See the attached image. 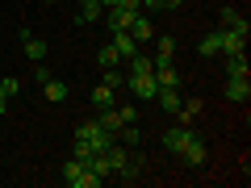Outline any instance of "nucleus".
<instances>
[{
	"label": "nucleus",
	"instance_id": "obj_15",
	"mask_svg": "<svg viewBox=\"0 0 251 188\" xmlns=\"http://www.w3.org/2000/svg\"><path fill=\"white\" fill-rule=\"evenodd\" d=\"M21 46H25V54H29L34 63H42V59H46V42H42V38H34L29 29H21Z\"/></svg>",
	"mask_w": 251,
	"mask_h": 188
},
{
	"label": "nucleus",
	"instance_id": "obj_24",
	"mask_svg": "<svg viewBox=\"0 0 251 188\" xmlns=\"http://www.w3.org/2000/svg\"><path fill=\"white\" fill-rule=\"evenodd\" d=\"M155 100H159V109H168V113H176V109H180V92L176 88H159V92H155Z\"/></svg>",
	"mask_w": 251,
	"mask_h": 188
},
{
	"label": "nucleus",
	"instance_id": "obj_6",
	"mask_svg": "<svg viewBox=\"0 0 251 188\" xmlns=\"http://www.w3.org/2000/svg\"><path fill=\"white\" fill-rule=\"evenodd\" d=\"M247 96H251V80H247V75H230V80H226V100L247 105Z\"/></svg>",
	"mask_w": 251,
	"mask_h": 188
},
{
	"label": "nucleus",
	"instance_id": "obj_22",
	"mask_svg": "<svg viewBox=\"0 0 251 188\" xmlns=\"http://www.w3.org/2000/svg\"><path fill=\"white\" fill-rule=\"evenodd\" d=\"M97 63H100V71H109V67H122V54H117V46L113 42H109V46H100V50H97Z\"/></svg>",
	"mask_w": 251,
	"mask_h": 188
},
{
	"label": "nucleus",
	"instance_id": "obj_26",
	"mask_svg": "<svg viewBox=\"0 0 251 188\" xmlns=\"http://www.w3.org/2000/svg\"><path fill=\"white\" fill-rule=\"evenodd\" d=\"M0 92H4V96H17V92H21V80H17V75H4V80H0Z\"/></svg>",
	"mask_w": 251,
	"mask_h": 188
},
{
	"label": "nucleus",
	"instance_id": "obj_17",
	"mask_svg": "<svg viewBox=\"0 0 251 188\" xmlns=\"http://www.w3.org/2000/svg\"><path fill=\"white\" fill-rule=\"evenodd\" d=\"M113 46H117V54H122V59L138 54V42L130 38V29H113Z\"/></svg>",
	"mask_w": 251,
	"mask_h": 188
},
{
	"label": "nucleus",
	"instance_id": "obj_10",
	"mask_svg": "<svg viewBox=\"0 0 251 188\" xmlns=\"http://www.w3.org/2000/svg\"><path fill=\"white\" fill-rule=\"evenodd\" d=\"M126 159H130V151H126V142H113V146L105 151V163H109V171H113V176H122Z\"/></svg>",
	"mask_w": 251,
	"mask_h": 188
},
{
	"label": "nucleus",
	"instance_id": "obj_28",
	"mask_svg": "<svg viewBox=\"0 0 251 188\" xmlns=\"http://www.w3.org/2000/svg\"><path fill=\"white\" fill-rule=\"evenodd\" d=\"M117 113H122V121H138V109H130V105H117Z\"/></svg>",
	"mask_w": 251,
	"mask_h": 188
},
{
	"label": "nucleus",
	"instance_id": "obj_13",
	"mask_svg": "<svg viewBox=\"0 0 251 188\" xmlns=\"http://www.w3.org/2000/svg\"><path fill=\"white\" fill-rule=\"evenodd\" d=\"M130 38H134L138 46H143V42H151V38H155V25H151L147 17H143V13H138V17L130 21Z\"/></svg>",
	"mask_w": 251,
	"mask_h": 188
},
{
	"label": "nucleus",
	"instance_id": "obj_8",
	"mask_svg": "<svg viewBox=\"0 0 251 188\" xmlns=\"http://www.w3.org/2000/svg\"><path fill=\"white\" fill-rule=\"evenodd\" d=\"M197 54H201V59H214V54H222V25L209 29V34L197 42Z\"/></svg>",
	"mask_w": 251,
	"mask_h": 188
},
{
	"label": "nucleus",
	"instance_id": "obj_5",
	"mask_svg": "<svg viewBox=\"0 0 251 188\" xmlns=\"http://www.w3.org/2000/svg\"><path fill=\"white\" fill-rule=\"evenodd\" d=\"M42 96L50 100V105H63V100L72 96V88H67V80H59V75H46L42 80Z\"/></svg>",
	"mask_w": 251,
	"mask_h": 188
},
{
	"label": "nucleus",
	"instance_id": "obj_29",
	"mask_svg": "<svg viewBox=\"0 0 251 188\" xmlns=\"http://www.w3.org/2000/svg\"><path fill=\"white\" fill-rule=\"evenodd\" d=\"M88 155H92V151H88V142H80V138H75V159L88 163Z\"/></svg>",
	"mask_w": 251,
	"mask_h": 188
},
{
	"label": "nucleus",
	"instance_id": "obj_16",
	"mask_svg": "<svg viewBox=\"0 0 251 188\" xmlns=\"http://www.w3.org/2000/svg\"><path fill=\"white\" fill-rule=\"evenodd\" d=\"M138 13H130V9H122V4H113V9H109V34H113V29H130V21H134Z\"/></svg>",
	"mask_w": 251,
	"mask_h": 188
},
{
	"label": "nucleus",
	"instance_id": "obj_1",
	"mask_svg": "<svg viewBox=\"0 0 251 188\" xmlns=\"http://www.w3.org/2000/svg\"><path fill=\"white\" fill-rule=\"evenodd\" d=\"M63 184H67V188H100L105 180H100L84 159H75V155H72V159L63 163Z\"/></svg>",
	"mask_w": 251,
	"mask_h": 188
},
{
	"label": "nucleus",
	"instance_id": "obj_18",
	"mask_svg": "<svg viewBox=\"0 0 251 188\" xmlns=\"http://www.w3.org/2000/svg\"><path fill=\"white\" fill-rule=\"evenodd\" d=\"M92 105H97V109H109V105H117V88H109V84L100 80L97 88H92Z\"/></svg>",
	"mask_w": 251,
	"mask_h": 188
},
{
	"label": "nucleus",
	"instance_id": "obj_3",
	"mask_svg": "<svg viewBox=\"0 0 251 188\" xmlns=\"http://www.w3.org/2000/svg\"><path fill=\"white\" fill-rule=\"evenodd\" d=\"M180 159H184L188 167H201V163H209V142H205L201 134H193V138H188V146L180 151Z\"/></svg>",
	"mask_w": 251,
	"mask_h": 188
},
{
	"label": "nucleus",
	"instance_id": "obj_4",
	"mask_svg": "<svg viewBox=\"0 0 251 188\" xmlns=\"http://www.w3.org/2000/svg\"><path fill=\"white\" fill-rule=\"evenodd\" d=\"M126 88L134 92L138 100H155V92H159V84H155V71H151V75H126Z\"/></svg>",
	"mask_w": 251,
	"mask_h": 188
},
{
	"label": "nucleus",
	"instance_id": "obj_12",
	"mask_svg": "<svg viewBox=\"0 0 251 188\" xmlns=\"http://www.w3.org/2000/svg\"><path fill=\"white\" fill-rule=\"evenodd\" d=\"M222 54H247V38L222 25Z\"/></svg>",
	"mask_w": 251,
	"mask_h": 188
},
{
	"label": "nucleus",
	"instance_id": "obj_14",
	"mask_svg": "<svg viewBox=\"0 0 251 188\" xmlns=\"http://www.w3.org/2000/svg\"><path fill=\"white\" fill-rule=\"evenodd\" d=\"M97 125H100V130H109V134H117V130H122V113H117V105H109V109H100V113H97Z\"/></svg>",
	"mask_w": 251,
	"mask_h": 188
},
{
	"label": "nucleus",
	"instance_id": "obj_20",
	"mask_svg": "<svg viewBox=\"0 0 251 188\" xmlns=\"http://www.w3.org/2000/svg\"><path fill=\"white\" fill-rule=\"evenodd\" d=\"M222 67H226V75H251L247 54H222Z\"/></svg>",
	"mask_w": 251,
	"mask_h": 188
},
{
	"label": "nucleus",
	"instance_id": "obj_31",
	"mask_svg": "<svg viewBox=\"0 0 251 188\" xmlns=\"http://www.w3.org/2000/svg\"><path fill=\"white\" fill-rule=\"evenodd\" d=\"M163 4H168V9H180V4H184V0H163Z\"/></svg>",
	"mask_w": 251,
	"mask_h": 188
},
{
	"label": "nucleus",
	"instance_id": "obj_21",
	"mask_svg": "<svg viewBox=\"0 0 251 188\" xmlns=\"http://www.w3.org/2000/svg\"><path fill=\"white\" fill-rule=\"evenodd\" d=\"M201 109H205L201 100H180V109H176V121H180V125L197 121V117H201Z\"/></svg>",
	"mask_w": 251,
	"mask_h": 188
},
{
	"label": "nucleus",
	"instance_id": "obj_30",
	"mask_svg": "<svg viewBox=\"0 0 251 188\" xmlns=\"http://www.w3.org/2000/svg\"><path fill=\"white\" fill-rule=\"evenodd\" d=\"M4 109H9V96H4V92H0V113H4Z\"/></svg>",
	"mask_w": 251,
	"mask_h": 188
},
{
	"label": "nucleus",
	"instance_id": "obj_25",
	"mask_svg": "<svg viewBox=\"0 0 251 188\" xmlns=\"http://www.w3.org/2000/svg\"><path fill=\"white\" fill-rule=\"evenodd\" d=\"M117 138H122V142H126V146H138V142H143V130H138V125H134V121H126V125H122V130H117Z\"/></svg>",
	"mask_w": 251,
	"mask_h": 188
},
{
	"label": "nucleus",
	"instance_id": "obj_2",
	"mask_svg": "<svg viewBox=\"0 0 251 188\" xmlns=\"http://www.w3.org/2000/svg\"><path fill=\"white\" fill-rule=\"evenodd\" d=\"M75 138H80V142H88V151H92V155H97V151H109V146L117 142V134L100 130V125H97V117H92V121H84L80 130H75Z\"/></svg>",
	"mask_w": 251,
	"mask_h": 188
},
{
	"label": "nucleus",
	"instance_id": "obj_7",
	"mask_svg": "<svg viewBox=\"0 0 251 188\" xmlns=\"http://www.w3.org/2000/svg\"><path fill=\"white\" fill-rule=\"evenodd\" d=\"M188 138H193V130L176 121V125H172V130H168V134H163V146H168L172 155H180V151H184V146H188Z\"/></svg>",
	"mask_w": 251,
	"mask_h": 188
},
{
	"label": "nucleus",
	"instance_id": "obj_9",
	"mask_svg": "<svg viewBox=\"0 0 251 188\" xmlns=\"http://www.w3.org/2000/svg\"><path fill=\"white\" fill-rule=\"evenodd\" d=\"M155 84H159V88H180L176 63H155Z\"/></svg>",
	"mask_w": 251,
	"mask_h": 188
},
{
	"label": "nucleus",
	"instance_id": "obj_27",
	"mask_svg": "<svg viewBox=\"0 0 251 188\" xmlns=\"http://www.w3.org/2000/svg\"><path fill=\"white\" fill-rule=\"evenodd\" d=\"M105 84H109V88H126V71H122V67H109V71H105Z\"/></svg>",
	"mask_w": 251,
	"mask_h": 188
},
{
	"label": "nucleus",
	"instance_id": "obj_23",
	"mask_svg": "<svg viewBox=\"0 0 251 188\" xmlns=\"http://www.w3.org/2000/svg\"><path fill=\"white\" fill-rule=\"evenodd\" d=\"M155 42H159V46H155V63H172V59H176V38L163 34V38H155Z\"/></svg>",
	"mask_w": 251,
	"mask_h": 188
},
{
	"label": "nucleus",
	"instance_id": "obj_19",
	"mask_svg": "<svg viewBox=\"0 0 251 188\" xmlns=\"http://www.w3.org/2000/svg\"><path fill=\"white\" fill-rule=\"evenodd\" d=\"M100 9H105L100 0H80V17H75V25H92V21L100 17Z\"/></svg>",
	"mask_w": 251,
	"mask_h": 188
},
{
	"label": "nucleus",
	"instance_id": "obj_11",
	"mask_svg": "<svg viewBox=\"0 0 251 188\" xmlns=\"http://www.w3.org/2000/svg\"><path fill=\"white\" fill-rule=\"evenodd\" d=\"M222 25H226V29H234V34H243V38L251 34V21L243 17L239 9H222Z\"/></svg>",
	"mask_w": 251,
	"mask_h": 188
},
{
	"label": "nucleus",
	"instance_id": "obj_32",
	"mask_svg": "<svg viewBox=\"0 0 251 188\" xmlns=\"http://www.w3.org/2000/svg\"><path fill=\"white\" fill-rule=\"evenodd\" d=\"M100 4H105V9H113V4H117V0H100Z\"/></svg>",
	"mask_w": 251,
	"mask_h": 188
}]
</instances>
